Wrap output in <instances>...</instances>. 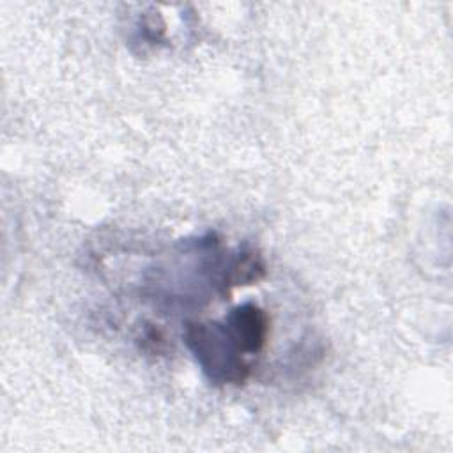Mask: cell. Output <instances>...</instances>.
Segmentation results:
<instances>
[{
  "label": "cell",
  "instance_id": "6da1fadb",
  "mask_svg": "<svg viewBox=\"0 0 453 453\" xmlns=\"http://www.w3.org/2000/svg\"><path fill=\"white\" fill-rule=\"evenodd\" d=\"M184 342L211 382L242 384L248 379L250 368L241 359V350L223 324L189 322L184 331Z\"/></svg>",
  "mask_w": 453,
  "mask_h": 453
},
{
  "label": "cell",
  "instance_id": "3957f363",
  "mask_svg": "<svg viewBox=\"0 0 453 453\" xmlns=\"http://www.w3.org/2000/svg\"><path fill=\"white\" fill-rule=\"evenodd\" d=\"M265 273L262 257L253 250H242L230 267L226 281L230 285H250L258 281Z\"/></svg>",
  "mask_w": 453,
  "mask_h": 453
},
{
  "label": "cell",
  "instance_id": "7a4b0ae2",
  "mask_svg": "<svg viewBox=\"0 0 453 453\" xmlns=\"http://www.w3.org/2000/svg\"><path fill=\"white\" fill-rule=\"evenodd\" d=\"M225 329L241 352L262 350L269 334V317L255 303L235 306L225 319Z\"/></svg>",
  "mask_w": 453,
  "mask_h": 453
}]
</instances>
